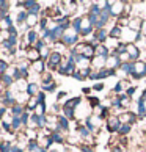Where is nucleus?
<instances>
[{
  "label": "nucleus",
  "mask_w": 146,
  "mask_h": 152,
  "mask_svg": "<svg viewBox=\"0 0 146 152\" xmlns=\"http://www.w3.org/2000/svg\"><path fill=\"white\" fill-rule=\"evenodd\" d=\"M137 72H134V77L135 78H140V77H143L145 74H146V64L145 63H138V64H135V67H134Z\"/></svg>",
  "instance_id": "f257e3e1"
},
{
  "label": "nucleus",
  "mask_w": 146,
  "mask_h": 152,
  "mask_svg": "<svg viewBox=\"0 0 146 152\" xmlns=\"http://www.w3.org/2000/svg\"><path fill=\"white\" fill-rule=\"evenodd\" d=\"M76 38H77V31H68V33H63V41H65L66 44L76 42Z\"/></svg>",
  "instance_id": "f03ea898"
},
{
  "label": "nucleus",
  "mask_w": 146,
  "mask_h": 152,
  "mask_svg": "<svg viewBox=\"0 0 146 152\" xmlns=\"http://www.w3.org/2000/svg\"><path fill=\"white\" fill-rule=\"evenodd\" d=\"M60 60H61V55L60 53H52V55H50V58H49V66L50 67L57 66L60 63Z\"/></svg>",
  "instance_id": "7ed1b4c3"
},
{
  "label": "nucleus",
  "mask_w": 146,
  "mask_h": 152,
  "mask_svg": "<svg viewBox=\"0 0 146 152\" xmlns=\"http://www.w3.org/2000/svg\"><path fill=\"white\" fill-rule=\"evenodd\" d=\"M126 49H127L129 55H131V58H137V57H138V49H137L135 46L129 44V46H126Z\"/></svg>",
  "instance_id": "20e7f679"
},
{
  "label": "nucleus",
  "mask_w": 146,
  "mask_h": 152,
  "mask_svg": "<svg viewBox=\"0 0 146 152\" xmlns=\"http://www.w3.org/2000/svg\"><path fill=\"white\" fill-rule=\"evenodd\" d=\"M120 127V119H110L109 121V130L113 132V130H118Z\"/></svg>",
  "instance_id": "39448f33"
},
{
  "label": "nucleus",
  "mask_w": 146,
  "mask_h": 152,
  "mask_svg": "<svg viewBox=\"0 0 146 152\" xmlns=\"http://www.w3.org/2000/svg\"><path fill=\"white\" fill-rule=\"evenodd\" d=\"M145 113H146V108H145V99L142 97V99H140V102H138V115H140V116H145Z\"/></svg>",
  "instance_id": "423d86ee"
},
{
  "label": "nucleus",
  "mask_w": 146,
  "mask_h": 152,
  "mask_svg": "<svg viewBox=\"0 0 146 152\" xmlns=\"http://www.w3.org/2000/svg\"><path fill=\"white\" fill-rule=\"evenodd\" d=\"M72 27H74V30L79 33V31H82V19H74V22H72Z\"/></svg>",
  "instance_id": "0eeeda50"
},
{
  "label": "nucleus",
  "mask_w": 146,
  "mask_h": 152,
  "mask_svg": "<svg viewBox=\"0 0 146 152\" xmlns=\"http://www.w3.org/2000/svg\"><path fill=\"white\" fill-rule=\"evenodd\" d=\"M29 58H30V60H36V58H39L38 49H33V50H29Z\"/></svg>",
  "instance_id": "6e6552de"
},
{
  "label": "nucleus",
  "mask_w": 146,
  "mask_h": 152,
  "mask_svg": "<svg viewBox=\"0 0 146 152\" xmlns=\"http://www.w3.org/2000/svg\"><path fill=\"white\" fill-rule=\"evenodd\" d=\"M35 24H36V14H32L30 13L29 14V20H27V25L32 27V25H35Z\"/></svg>",
  "instance_id": "1a4fd4ad"
},
{
  "label": "nucleus",
  "mask_w": 146,
  "mask_h": 152,
  "mask_svg": "<svg viewBox=\"0 0 146 152\" xmlns=\"http://www.w3.org/2000/svg\"><path fill=\"white\" fill-rule=\"evenodd\" d=\"M131 119H134V116L132 115H123V116H120V122H129Z\"/></svg>",
  "instance_id": "9d476101"
},
{
  "label": "nucleus",
  "mask_w": 146,
  "mask_h": 152,
  "mask_svg": "<svg viewBox=\"0 0 146 152\" xmlns=\"http://www.w3.org/2000/svg\"><path fill=\"white\" fill-rule=\"evenodd\" d=\"M134 67H135L134 64H129V63H127V64H123V71H124V72H127V74H131Z\"/></svg>",
  "instance_id": "9b49d317"
},
{
  "label": "nucleus",
  "mask_w": 146,
  "mask_h": 152,
  "mask_svg": "<svg viewBox=\"0 0 146 152\" xmlns=\"http://www.w3.org/2000/svg\"><path fill=\"white\" fill-rule=\"evenodd\" d=\"M43 67H44L43 61H38V63H35V64H33V69H35L36 72H41V71H43Z\"/></svg>",
  "instance_id": "f8f14e48"
},
{
  "label": "nucleus",
  "mask_w": 146,
  "mask_h": 152,
  "mask_svg": "<svg viewBox=\"0 0 146 152\" xmlns=\"http://www.w3.org/2000/svg\"><path fill=\"white\" fill-rule=\"evenodd\" d=\"M121 33H120V27H115V28H112V31H110V36H115V38H118Z\"/></svg>",
  "instance_id": "ddd939ff"
},
{
  "label": "nucleus",
  "mask_w": 146,
  "mask_h": 152,
  "mask_svg": "<svg viewBox=\"0 0 146 152\" xmlns=\"http://www.w3.org/2000/svg\"><path fill=\"white\" fill-rule=\"evenodd\" d=\"M105 36H107V35H105L104 30H99V31H98V39H99V41H104Z\"/></svg>",
  "instance_id": "4468645a"
},
{
  "label": "nucleus",
  "mask_w": 146,
  "mask_h": 152,
  "mask_svg": "<svg viewBox=\"0 0 146 152\" xmlns=\"http://www.w3.org/2000/svg\"><path fill=\"white\" fill-rule=\"evenodd\" d=\"M98 52L102 55V58L107 57V49H105V47H98Z\"/></svg>",
  "instance_id": "2eb2a0df"
},
{
  "label": "nucleus",
  "mask_w": 146,
  "mask_h": 152,
  "mask_svg": "<svg viewBox=\"0 0 146 152\" xmlns=\"http://www.w3.org/2000/svg\"><path fill=\"white\" fill-rule=\"evenodd\" d=\"M52 140H54V141H58V143H63V138H61L58 133H54L52 135Z\"/></svg>",
  "instance_id": "dca6fc26"
},
{
  "label": "nucleus",
  "mask_w": 146,
  "mask_h": 152,
  "mask_svg": "<svg viewBox=\"0 0 146 152\" xmlns=\"http://www.w3.org/2000/svg\"><path fill=\"white\" fill-rule=\"evenodd\" d=\"M29 93H30L32 96L36 93V85H35V83H32V85H29Z\"/></svg>",
  "instance_id": "f3484780"
},
{
  "label": "nucleus",
  "mask_w": 146,
  "mask_h": 152,
  "mask_svg": "<svg viewBox=\"0 0 146 152\" xmlns=\"http://www.w3.org/2000/svg\"><path fill=\"white\" fill-rule=\"evenodd\" d=\"M43 111H44V105H43V104H39V105L36 107V113H38V116H41V115H43Z\"/></svg>",
  "instance_id": "a211bd4d"
},
{
  "label": "nucleus",
  "mask_w": 146,
  "mask_h": 152,
  "mask_svg": "<svg viewBox=\"0 0 146 152\" xmlns=\"http://www.w3.org/2000/svg\"><path fill=\"white\" fill-rule=\"evenodd\" d=\"M19 124H21V119H19V118H13V129L19 127Z\"/></svg>",
  "instance_id": "6ab92c4d"
},
{
  "label": "nucleus",
  "mask_w": 146,
  "mask_h": 152,
  "mask_svg": "<svg viewBox=\"0 0 146 152\" xmlns=\"http://www.w3.org/2000/svg\"><path fill=\"white\" fill-rule=\"evenodd\" d=\"M44 89H47V91H52V89H55V83H47V85H44Z\"/></svg>",
  "instance_id": "aec40b11"
},
{
  "label": "nucleus",
  "mask_w": 146,
  "mask_h": 152,
  "mask_svg": "<svg viewBox=\"0 0 146 152\" xmlns=\"http://www.w3.org/2000/svg\"><path fill=\"white\" fill-rule=\"evenodd\" d=\"M13 113L14 115H21L22 113V108H21V107H13Z\"/></svg>",
  "instance_id": "412c9836"
},
{
  "label": "nucleus",
  "mask_w": 146,
  "mask_h": 152,
  "mask_svg": "<svg viewBox=\"0 0 146 152\" xmlns=\"http://www.w3.org/2000/svg\"><path fill=\"white\" fill-rule=\"evenodd\" d=\"M35 38H36V33H35V31H30V33H29V39H30V42L35 41Z\"/></svg>",
  "instance_id": "4be33fe9"
},
{
  "label": "nucleus",
  "mask_w": 146,
  "mask_h": 152,
  "mask_svg": "<svg viewBox=\"0 0 146 152\" xmlns=\"http://www.w3.org/2000/svg\"><path fill=\"white\" fill-rule=\"evenodd\" d=\"M129 130H131V127H129V126H123V127L120 129V132H121V133H127Z\"/></svg>",
  "instance_id": "5701e85b"
},
{
  "label": "nucleus",
  "mask_w": 146,
  "mask_h": 152,
  "mask_svg": "<svg viewBox=\"0 0 146 152\" xmlns=\"http://www.w3.org/2000/svg\"><path fill=\"white\" fill-rule=\"evenodd\" d=\"M60 126L66 129V127H68V121H66V119H65V118H61V119H60Z\"/></svg>",
  "instance_id": "b1692460"
},
{
  "label": "nucleus",
  "mask_w": 146,
  "mask_h": 152,
  "mask_svg": "<svg viewBox=\"0 0 146 152\" xmlns=\"http://www.w3.org/2000/svg\"><path fill=\"white\" fill-rule=\"evenodd\" d=\"M8 151H10V144L5 143V144L2 146V152H8Z\"/></svg>",
  "instance_id": "393cba45"
},
{
  "label": "nucleus",
  "mask_w": 146,
  "mask_h": 152,
  "mask_svg": "<svg viewBox=\"0 0 146 152\" xmlns=\"http://www.w3.org/2000/svg\"><path fill=\"white\" fill-rule=\"evenodd\" d=\"M0 69H2V72H5V69H7V63H5V61L0 63Z\"/></svg>",
  "instance_id": "a878e982"
},
{
  "label": "nucleus",
  "mask_w": 146,
  "mask_h": 152,
  "mask_svg": "<svg viewBox=\"0 0 146 152\" xmlns=\"http://www.w3.org/2000/svg\"><path fill=\"white\" fill-rule=\"evenodd\" d=\"M3 82L7 83V85H10V82H11V77H8V75H5V77H3Z\"/></svg>",
  "instance_id": "bb28decb"
},
{
  "label": "nucleus",
  "mask_w": 146,
  "mask_h": 152,
  "mask_svg": "<svg viewBox=\"0 0 146 152\" xmlns=\"http://www.w3.org/2000/svg\"><path fill=\"white\" fill-rule=\"evenodd\" d=\"M27 121H29V116H27V115L24 113V115H22V122H24V124H27Z\"/></svg>",
  "instance_id": "cd10ccee"
},
{
  "label": "nucleus",
  "mask_w": 146,
  "mask_h": 152,
  "mask_svg": "<svg viewBox=\"0 0 146 152\" xmlns=\"http://www.w3.org/2000/svg\"><path fill=\"white\" fill-rule=\"evenodd\" d=\"M24 18H25V13H21V14H19V18H18L19 22H24Z\"/></svg>",
  "instance_id": "c85d7f7f"
},
{
  "label": "nucleus",
  "mask_w": 146,
  "mask_h": 152,
  "mask_svg": "<svg viewBox=\"0 0 146 152\" xmlns=\"http://www.w3.org/2000/svg\"><path fill=\"white\" fill-rule=\"evenodd\" d=\"M82 149H83V152H93L90 148H85V146H82Z\"/></svg>",
  "instance_id": "c756f323"
},
{
  "label": "nucleus",
  "mask_w": 146,
  "mask_h": 152,
  "mask_svg": "<svg viewBox=\"0 0 146 152\" xmlns=\"http://www.w3.org/2000/svg\"><path fill=\"white\" fill-rule=\"evenodd\" d=\"M11 152H22V151H21L19 148H16V146H14V148H13V149H11Z\"/></svg>",
  "instance_id": "7c9ffc66"
},
{
  "label": "nucleus",
  "mask_w": 146,
  "mask_h": 152,
  "mask_svg": "<svg viewBox=\"0 0 146 152\" xmlns=\"http://www.w3.org/2000/svg\"><path fill=\"white\" fill-rule=\"evenodd\" d=\"M143 33H145V35H146V22H145V24H143Z\"/></svg>",
  "instance_id": "2f4dec72"
},
{
  "label": "nucleus",
  "mask_w": 146,
  "mask_h": 152,
  "mask_svg": "<svg viewBox=\"0 0 146 152\" xmlns=\"http://www.w3.org/2000/svg\"><path fill=\"white\" fill-rule=\"evenodd\" d=\"M50 152H57V151H50Z\"/></svg>",
  "instance_id": "473e14b6"
}]
</instances>
